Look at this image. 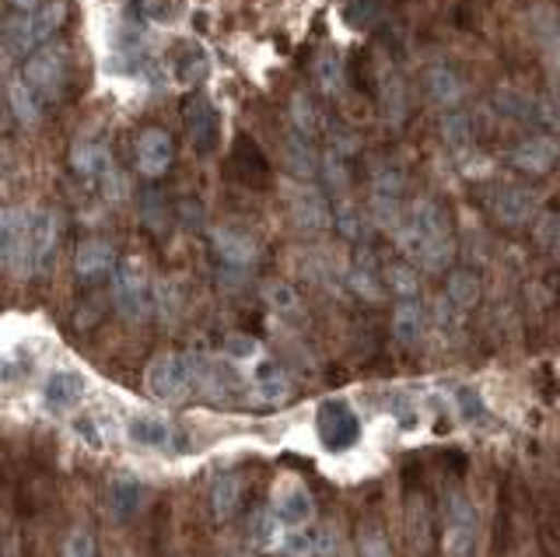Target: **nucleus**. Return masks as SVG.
Here are the masks:
<instances>
[{
	"mask_svg": "<svg viewBox=\"0 0 560 557\" xmlns=\"http://www.w3.org/2000/svg\"><path fill=\"white\" fill-rule=\"evenodd\" d=\"M399 250L424 270H445L448 267L452 235H448L442 207H438L434 200H417L410 207V214L399 229Z\"/></svg>",
	"mask_w": 560,
	"mask_h": 557,
	"instance_id": "obj_1",
	"label": "nucleus"
},
{
	"mask_svg": "<svg viewBox=\"0 0 560 557\" xmlns=\"http://www.w3.org/2000/svg\"><path fill=\"white\" fill-rule=\"evenodd\" d=\"M32 218L28 207H4L0 214V256L11 277L25 281L35 274V256H32Z\"/></svg>",
	"mask_w": 560,
	"mask_h": 557,
	"instance_id": "obj_2",
	"label": "nucleus"
},
{
	"mask_svg": "<svg viewBox=\"0 0 560 557\" xmlns=\"http://www.w3.org/2000/svg\"><path fill=\"white\" fill-rule=\"evenodd\" d=\"M480 512L466 495H452L448 501V519H445V536L442 547L445 557H480Z\"/></svg>",
	"mask_w": 560,
	"mask_h": 557,
	"instance_id": "obj_3",
	"label": "nucleus"
},
{
	"mask_svg": "<svg viewBox=\"0 0 560 557\" xmlns=\"http://www.w3.org/2000/svg\"><path fill=\"white\" fill-rule=\"evenodd\" d=\"M148 393L162 404H179V399L189 396L192 390V369H189V358L183 355H158L148 364Z\"/></svg>",
	"mask_w": 560,
	"mask_h": 557,
	"instance_id": "obj_4",
	"label": "nucleus"
},
{
	"mask_svg": "<svg viewBox=\"0 0 560 557\" xmlns=\"http://www.w3.org/2000/svg\"><path fill=\"white\" fill-rule=\"evenodd\" d=\"M315 431H319V439L329 452H347L361 439V421L350 410L347 399H326L319 414H315Z\"/></svg>",
	"mask_w": 560,
	"mask_h": 557,
	"instance_id": "obj_5",
	"label": "nucleus"
},
{
	"mask_svg": "<svg viewBox=\"0 0 560 557\" xmlns=\"http://www.w3.org/2000/svg\"><path fill=\"white\" fill-rule=\"evenodd\" d=\"M113 294H116V305L127 320H144L148 309H151V291H148V277L144 267L137 259H119L116 270H113Z\"/></svg>",
	"mask_w": 560,
	"mask_h": 557,
	"instance_id": "obj_6",
	"label": "nucleus"
},
{
	"mask_svg": "<svg viewBox=\"0 0 560 557\" xmlns=\"http://www.w3.org/2000/svg\"><path fill=\"white\" fill-rule=\"evenodd\" d=\"M270 512L280 519V526H288V530H298V526H305V522L312 519L315 512V498L312 491L302 484V480H280L273 487V498H270Z\"/></svg>",
	"mask_w": 560,
	"mask_h": 557,
	"instance_id": "obj_7",
	"label": "nucleus"
},
{
	"mask_svg": "<svg viewBox=\"0 0 560 557\" xmlns=\"http://www.w3.org/2000/svg\"><path fill=\"white\" fill-rule=\"evenodd\" d=\"M284 200H288V211L294 214V221L302 224V229H312V232L329 229V221H332L329 204H326V197L315 186H308V183H291L284 189Z\"/></svg>",
	"mask_w": 560,
	"mask_h": 557,
	"instance_id": "obj_8",
	"label": "nucleus"
},
{
	"mask_svg": "<svg viewBox=\"0 0 560 557\" xmlns=\"http://www.w3.org/2000/svg\"><path fill=\"white\" fill-rule=\"evenodd\" d=\"M63 54L60 49H35V54L25 60V81L32 84L35 92H39L43 98H57L60 89H63Z\"/></svg>",
	"mask_w": 560,
	"mask_h": 557,
	"instance_id": "obj_9",
	"label": "nucleus"
},
{
	"mask_svg": "<svg viewBox=\"0 0 560 557\" xmlns=\"http://www.w3.org/2000/svg\"><path fill=\"white\" fill-rule=\"evenodd\" d=\"M88 393V379L74 369H57L49 372L43 382V404L52 414H63V410H74Z\"/></svg>",
	"mask_w": 560,
	"mask_h": 557,
	"instance_id": "obj_10",
	"label": "nucleus"
},
{
	"mask_svg": "<svg viewBox=\"0 0 560 557\" xmlns=\"http://www.w3.org/2000/svg\"><path fill=\"white\" fill-rule=\"evenodd\" d=\"M560 159V141L547 134H536V137H525V141L512 151V165L529 172V176H542L550 172Z\"/></svg>",
	"mask_w": 560,
	"mask_h": 557,
	"instance_id": "obj_11",
	"label": "nucleus"
},
{
	"mask_svg": "<svg viewBox=\"0 0 560 557\" xmlns=\"http://www.w3.org/2000/svg\"><path fill=\"white\" fill-rule=\"evenodd\" d=\"M172 165V137L165 130H144L137 137V169H140V176H148V179H158L162 172H168Z\"/></svg>",
	"mask_w": 560,
	"mask_h": 557,
	"instance_id": "obj_12",
	"label": "nucleus"
},
{
	"mask_svg": "<svg viewBox=\"0 0 560 557\" xmlns=\"http://www.w3.org/2000/svg\"><path fill=\"white\" fill-rule=\"evenodd\" d=\"M337 550H340L337 533L329 526L298 530L280 539V554H288V557H337Z\"/></svg>",
	"mask_w": 560,
	"mask_h": 557,
	"instance_id": "obj_13",
	"label": "nucleus"
},
{
	"mask_svg": "<svg viewBox=\"0 0 560 557\" xmlns=\"http://www.w3.org/2000/svg\"><path fill=\"white\" fill-rule=\"evenodd\" d=\"M189 369H192V386L200 393L224 399L228 393L235 390V372L224 369V361H210V358H189Z\"/></svg>",
	"mask_w": 560,
	"mask_h": 557,
	"instance_id": "obj_14",
	"label": "nucleus"
},
{
	"mask_svg": "<svg viewBox=\"0 0 560 557\" xmlns=\"http://www.w3.org/2000/svg\"><path fill=\"white\" fill-rule=\"evenodd\" d=\"M186 124H189V141H192V151H197V154H207L210 148L218 144V113H214V106H210L207 98L189 102Z\"/></svg>",
	"mask_w": 560,
	"mask_h": 557,
	"instance_id": "obj_15",
	"label": "nucleus"
},
{
	"mask_svg": "<svg viewBox=\"0 0 560 557\" xmlns=\"http://www.w3.org/2000/svg\"><path fill=\"white\" fill-rule=\"evenodd\" d=\"M490 207H494L498 221H504V224H525L536 214V197L525 186H501L498 194H494V200H490Z\"/></svg>",
	"mask_w": 560,
	"mask_h": 557,
	"instance_id": "obj_16",
	"label": "nucleus"
},
{
	"mask_svg": "<svg viewBox=\"0 0 560 557\" xmlns=\"http://www.w3.org/2000/svg\"><path fill=\"white\" fill-rule=\"evenodd\" d=\"M8 102H11V113L18 116V124H25V127L39 124L46 98L32 89V84L25 81V74H11L8 78Z\"/></svg>",
	"mask_w": 560,
	"mask_h": 557,
	"instance_id": "obj_17",
	"label": "nucleus"
},
{
	"mask_svg": "<svg viewBox=\"0 0 560 557\" xmlns=\"http://www.w3.org/2000/svg\"><path fill=\"white\" fill-rule=\"evenodd\" d=\"M39 46H43V39H39V32H35L32 11H22V14H14V19L4 22V54L8 57L28 60Z\"/></svg>",
	"mask_w": 560,
	"mask_h": 557,
	"instance_id": "obj_18",
	"label": "nucleus"
},
{
	"mask_svg": "<svg viewBox=\"0 0 560 557\" xmlns=\"http://www.w3.org/2000/svg\"><path fill=\"white\" fill-rule=\"evenodd\" d=\"M210 242H214V253L232 267H249L256 259V242L238 229H214Z\"/></svg>",
	"mask_w": 560,
	"mask_h": 557,
	"instance_id": "obj_19",
	"label": "nucleus"
},
{
	"mask_svg": "<svg viewBox=\"0 0 560 557\" xmlns=\"http://www.w3.org/2000/svg\"><path fill=\"white\" fill-rule=\"evenodd\" d=\"M127 439L140 449H168L175 431L162 421V417H151V414H137L127 421Z\"/></svg>",
	"mask_w": 560,
	"mask_h": 557,
	"instance_id": "obj_20",
	"label": "nucleus"
},
{
	"mask_svg": "<svg viewBox=\"0 0 560 557\" xmlns=\"http://www.w3.org/2000/svg\"><path fill=\"white\" fill-rule=\"evenodd\" d=\"M253 390H256V396L262 399V404H284L288 393H291V382H288L284 372H280V364L259 361L256 372H253Z\"/></svg>",
	"mask_w": 560,
	"mask_h": 557,
	"instance_id": "obj_21",
	"label": "nucleus"
},
{
	"mask_svg": "<svg viewBox=\"0 0 560 557\" xmlns=\"http://www.w3.org/2000/svg\"><path fill=\"white\" fill-rule=\"evenodd\" d=\"M113 264H116V256L109 250V242H98V239L81 242V250L74 256V270H78V277H84V281H95V277H102Z\"/></svg>",
	"mask_w": 560,
	"mask_h": 557,
	"instance_id": "obj_22",
	"label": "nucleus"
},
{
	"mask_svg": "<svg viewBox=\"0 0 560 557\" xmlns=\"http://www.w3.org/2000/svg\"><path fill=\"white\" fill-rule=\"evenodd\" d=\"M113 165H116V162H113L109 148L98 144V141H84V144L74 148V169H78V176H84V179L102 183V179H105V172H109Z\"/></svg>",
	"mask_w": 560,
	"mask_h": 557,
	"instance_id": "obj_23",
	"label": "nucleus"
},
{
	"mask_svg": "<svg viewBox=\"0 0 560 557\" xmlns=\"http://www.w3.org/2000/svg\"><path fill=\"white\" fill-rule=\"evenodd\" d=\"M57 218H52L49 211H35L32 218V256H35V270H43L49 264L52 250H57Z\"/></svg>",
	"mask_w": 560,
	"mask_h": 557,
	"instance_id": "obj_24",
	"label": "nucleus"
},
{
	"mask_svg": "<svg viewBox=\"0 0 560 557\" xmlns=\"http://www.w3.org/2000/svg\"><path fill=\"white\" fill-rule=\"evenodd\" d=\"M463 78L452 71V67H431L428 71V95L438 102V106H445V109H455L459 106V98H463Z\"/></svg>",
	"mask_w": 560,
	"mask_h": 557,
	"instance_id": "obj_25",
	"label": "nucleus"
},
{
	"mask_svg": "<svg viewBox=\"0 0 560 557\" xmlns=\"http://www.w3.org/2000/svg\"><path fill=\"white\" fill-rule=\"evenodd\" d=\"M424 309H420V302L413 299H402L393 312V334L402 340V344H417L420 337H424Z\"/></svg>",
	"mask_w": 560,
	"mask_h": 557,
	"instance_id": "obj_26",
	"label": "nucleus"
},
{
	"mask_svg": "<svg viewBox=\"0 0 560 557\" xmlns=\"http://www.w3.org/2000/svg\"><path fill=\"white\" fill-rule=\"evenodd\" d=\"M242 477L238 474H221L214 480V487H210V504H214V515L218 519H232L238 512L242 504Z\"/></svg>",
	"mask_w": 560,
	"mask_h": 557,
	"instance_id": "obj_27",
	"label": "nucleus"
},
{
	"mask_svg": "<svg viewBox=\"0 0 560 557\" xmlns=\"http://www.w3.org/2000/svg\"><path fill=\"white\" fill-rule=\"evenodd\" d=\"M315 81H319V89L326 95L343 92V60L337 49H323V54L315 57Z\"/></svg>",
	"mask_w": 560,
	"mask_h": 557,
	"instance_id": "obj_28",
	"label": "nucleus"
},
{
	"mask_svg": "<svg viewBox=\"0 0 560 557\" xmlns=\"http://www.w3.org/2000/svg\"><path fill=\"white\" fill-rule=\"evenodd\" d=\"M347 281H350V291L361 294V299H368V302H378L382 299V285H378V277H375L372 256H358V264L350 267Z\"/></svg>",
	"mask_w": 560,
	"mask_h": 557,
	"instance_id": "obj_29",
	"label": "nucleus"
},
{
	"mask_svg": "<svg viewBox=\"0 0 560 557\" xmlns=\"http://www.w3.org/2000/svg\"><path fill=\"white\" fill-rule=\"evenodd\" d=\"M109 504H113V512H116L119 519L133 515V512H137V504H140V487H137V480H130V477H116V480L109 484Z\"/></svg>",
	"mask_w": 560,
	"mask_h": 557,
	"instance_id": "obj_30",
	"label": "nucleus"
},
{
	"mask_svg": "<svg viewBox=\"0 0 560 557\" xmlns=\"http://www.w3.org/2000/svg\"><path fill=\"white\" fill-rule=\"evenodd\" d=\"M480 299V285H477V277L466 274V270H455L448 277V302H455L459 309H469V305H477Z\"/></svg>",
	"mask_w": 560,
	"mask_h": 557,
	"instance_id": "obj_31",
	"label": "nucleus"
},
{
	"mask_svg": "<svg viewBox=\"0 0 560 557\" xmlns=\"http://www.w3.org/2000/svg\"><path fill=\"white\" fill-rule=\"evenodd\" d=\"M382 102L389 119H402V113H407V92H402V78L396 71H385L382 78Z\"/></svg>",
	"mask_w": 560,
	"mask_h": 557,
	"instance_id": "obj_32",
	"label": "nucleus"
},
{
	"mask_svg": "<svg viewBox=\"0 0 560 557\" xmlns=\"http://www.w3.org/2000/svg\"><path fill=\"white\" fill-rule=\"evenodd\" d=\"M455 407H459V414L466 417L469 425H483L487 417H490L483 396L472 390V386H459V390H455Z\"/></svg>",
	"mask_w": 560,
	"mask_h": 557,
	"instance_id": "obj_33",
	"label": "nucleus"
},
{
	"mask_svg": "<svg viewBox=\"0 0 560 557\" xmlns=\"http://www.w3.org/2000/svg\"><path fill=\"white\" fill-rule=\"evenodd\" d=\"M385 281H389V288L399 294V299H413V294H420V274L410 264H393L389 274H385Z\"/></svg>",
	"mask_w": 560,
	"mask_h": 557,
	"instance_id": "obj_34",
	"label": "nucleus"
},
{
	"mask_svg": "<svg viewBox=\"0 0 560 557\" xmlns=\"http://www.w3.org/2000/svg\"><path fill=\"white\" fill-rule=\"evenodd\" d=\"M442 130H445L448 148H455V151H466V148L472 144L469 116H463V113H448V116L442 119Z\"/></svg>",
	"mask_w": 560,
	"mask_h": 557,
	"instance_id": "obj_35",
	"label": "nucleus"
},
{
	"mask_svg": "<svg viewBox=\"0 0 560 557\" xmlns=\"http://www.w3.org/2000/svg\"><path fill=\"white\" fill-rule=\"evenodd\" d=\"M63 4H46L39 11H32V22H35V32H39V39L49 43L52 39V32H57L63 25Z\"/></svg>",
	"mask_w": 560,
	"mask_h": 557,
	"instance_id": "obj_36",
	"label": "nucleus"
},
{
	"mask_svg": "<svg viewBox=\"0 0 560 557\" xmlns=\"http://www.w3.org/2000/svg\"><path fill=\"white\" fill-rule=\"evenodd\" d=\"M262 299H267V305H270L273 312H294V309H298V294H294V288H291V285H280V281H273V285L262 288Z\"/></svg>",
	"mask_w": 560,
	"mask_h": 557,
	"instance_id": "obj_37",
	"label": "nucleus"
},
{
	"mask_svg": "<svg viewBox=\"0 0 560 557\" xmlns=\"http://www.w3.org/2000/svg\"><path fill=\"white\" fill-rule=\"evenodd\" d=\"M63 557H95V536H92V530L78 526L74 533H70L67 544H63Z\"/></svg>",
	"mask_w": 560,
	"mask_h": 557,
	"instance_id": "obj_38",
	"label": "nucleus"
},
{
	"mask_svg": "<svg viewBox=\"0 0 560 557\" xmlns=\"http://www.w3.org/2000/svg\"><path fill=\"white\" fill-rule=\"evenodd\" d=\"M288 154H291V165L308 179L315 172V159H312V151H308V144L302 141V137H294V141L288 144Z\"/></svg>",
	"mask_w": 560,
	"mask_h": 557,
	"instance_id": "obj_39",
	"label": "nucleus"
},
{
	"mask_svg": "<svg viewBox=\"0 0 560 557\" xmlns=\"http://www.w3.org/2000/svg\"><path fill=\"white\" fill-rule=\"evenodd\" d=\"M203 71H207V57L200 54V49H189V54L179 60V74H183V81H200Z\"/></svg>",
	"mask_w": 560,
	"mask_h": 557,
	"instance_id": "obj_40",
	"label": "nucleus"
},
{
	"mask_svg": "<svg viewBox=\"0 0 560 557\" xmlns=\"http://www.w3.org/2000/svg\"><path fill=\"white\" fill-rule=\"evenodd\" d=\"M74 431L81 434V439L88 442V445H92V449H102L105 445V439H102V431H98V421H95V417L92 414H84V417H78V421H74Z\"/></svg>",
	"mask_w": 560,
	"mask_h": 557,
	"instance_id": "obj_41",
	"label": "nucleus"
},
{
	"mask_svg": "<svg viewBox=\"0 0 560 557\" xmlns=\"http://www.w3.org/2000/svg\"><path fill=\"white\" fill-rule=\"evenodd\" d=\"M102 194L109 197V200H122L127 197V179H122V172L113 165L109 172H105V179H102Z\"/></svg>",
	"mask_w": 560,
	"mask_h": 557,
	"instance_id": "obj_42",
	"label": "nucleus"
},
{
	"mask_svg": "<svg viewBox=\"0 0 560 557\" xmlns=\"http://www.w3.org/2000/svg\"><path fill=\"white\" fill-rule=\"evenodd\" d=\"M224 355H228V358H238V361L256 358V355H259V344H256V340H245V337H232V340L224 344Z\"/></svg>",
	"mask_w": 560,
	"mask_h": 557,
	"instance_id": "obj_43",
	"label": "nucleus"
},
{
	"mask_svg": "<svg viewBox=\"0 0 560 557\" xmlns=\"http://www.w3.org/2000/svg\"><path fill=\"white\" fill-rule=\"evenodd\" d=\"M154 305L162 309V316H168V312H175V288L172 285H154Z\"/></svg>",
	"mask_w": 560,
	"mask_h": 557,
	"instance_id": "obj_44",
	"label": "nucleus"
},
{
	"mask_svg": "<svg viewBox=\"0 0 560 557\" xmlns=\"http://www.w3.org/2000/svg\"><path fill=\"white\" fill-rule=\"evenodd\" d=\"M308 106V102L302 98V95H298L294 98V119H298V130H312L315 127V113L312 109H305Z\"/></svg>",
	"mask_w": 560,
	"mask_h": 557,
	"instance_id": "obj_45",
	"label": "nucleus"
},
{
	"mask_svg": "<svg viewBox=\"0 0 560 557\" xmlns=\"http://www.w3.org/2000/svg\"><path fill=\"white\" fill-rule=\"evenodd\" d=\"M361 554H364V557H385V544H382V536H375V533L361 536Z\"/></svg>",
	"mask_w": 560,
	"mask_h": 557,
	"instance_id": "obj_46",
	"label": "nucleus"
},
{
	"mask_svg": "<svg viewBox=\"0 0 560 557\" xmlns=\"http://www.w3.org/2000/svg\"><path fill=\"white\" fill-rule=\"evenodd\" d=\"M542 239L550 242V250H553V256L560 259V221H550L547 229H542Z\"/></svg>",
	"mask_w": 560,
	"mask_h": 557,
	"instance_id": "obj_47",
	"label": "nucleus"
},
{
	"mask_svg": "<svg viewBox=\"0 0 560 557\" xmlns=\"http://www.w3.org/2000/svg\"><path fill=\"white\" fill-rule=\"evenodd\" d=\"M11 4H14L18 11H35V4H39V0H11Z\"/></svg>",
	"mask_w": 560,
	"mask_h": 557,
	"instance_id": "obj_48",
	"label": "nucleus"
},
{
	"mask_svg": "<svg viewBox=\"0 0 560 557\" xmlns=\"http://www.w3.org/2000/svg\"><path fill=\"white\" fill-rule=\"evenodd\" d=\"M557 63H560V39H557Z\"/></svg>",
	"mask_w": 560,
	"mask_h": 557,
	"instance_id": "obj_49",
	"label": "nucleus"
}]
</instances>
